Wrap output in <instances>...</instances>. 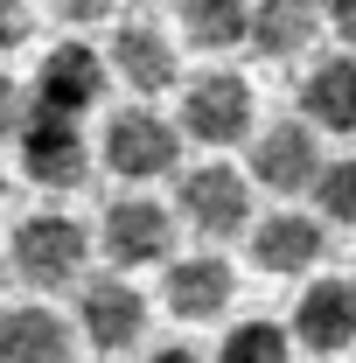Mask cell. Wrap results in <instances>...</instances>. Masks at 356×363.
Instances as JSON below:
<instances>
[{
  "instance_id": "cell-1",
  "label": "cell",
  "mask_w": 356,
  "mask_h": 363,
  "mask_svg": "<svg viewBox=\"0 0 356 363\" xmlns=\"http://www.w3.org/2000/svg\"><path fill=\"white\" fill-rule=\"evenodd\" d=\"M0 266H7V286H28L35 301H56L91 272V224L63 203H43V210L14 217L7 245H0Z\"/></svg>"
},
{
  "instance_id": "cell-2",
  "label": "cell",
  "mask_w": 356,
  "mask_h": 363,
  "mask_svg": "<svg viewBox=\"0 0 356 363\" xmlns=\"http://www.w3.org/2000/svg\"><path fill=\"white\" fill-rule=\"evenodd\" d=\"M168 182H175V203H168L175 230H189V238L210 245V252H223L230 238H245V224L259 217V189L245 182V168H238L230 154L182 161Z\"/></svg>"
},
{
  "instance_id": "cell-3",
  "label": "cell",
  "mask_w": 356,
  "mask_h": 363,
  "mask_svg": "<svg viewBox=\"0 0 356 363\" xmlns=\"http://www.w3.org/2000/svg\"><path fill=\"white\" fill-rule=\"evenodd\" d=\"M175 133L182 147H203V154H230V147H245L252 126H259V91L245 70H230V63H203L196 77H182L175 84Z\"/></svg>"
},
{
  "instance_id": "cell-4",
  "label": "cell",
  "mask_w": 356,
  "mask_h": 363,
  "mask_svg": "<svg viewBox=\"0 0 356 363\" xmlns=\"http://www.w3.org/2000/svg\"><path fill=\"white\" fill-rule=\"evenodd\" d=\"M91 161H105V175H119L126 189H154V182H168L182 161H189V147H182L175 119H168L161 105L126 98V105L105 119V133L91 140Z\"/></svg>"
},
{
  "instance_id": "cell-5",
  "label": "cell",
  "mask_w": 356,
  "mask_h": 363,
  "mask_svg": "<svg viewBox=\"0 0 356 363\" xmlns=\"http://www.w3.org/2000/svg\"><path fill=\"white\" fill-rule=\"evenodd\" d=\"M147 321H154V301L140 294V279H126V272H84L70 286V335L98 363L133 357L147 342Z\"/></svg>"
},
{
  "instance_id": "cell-6",
  "label": "cell",
  "mask_w": 356,
  "mask_h": 363,
  "mask_svg": "<svg viewBox=\"0 0 356 363\" xmlns=\"http://www.w3.org/2000/svg\"><path fill=\"white\" fill-rule=\"evenodd\" d=\"M175 252H182V230L168 217V203H154L147 189L112 196L98 210V224H91V259H105V272H126V279L168 266Z\"/></svg>"
},
{
  "instance_id": "cell-7",
  "label": "cell",
  "mask_w": 356,
  "mask_h": 363,
  "mask_svg": "<svg viewBox=\"0 0 356 363\" xmlns=\"http://www.w3.org/2000/svg\"><path fill=\"white\" fill-rule=\"evenodd\" d=\"M98 56H105V77L126 84L140 105H161L182 84V43H175V28H161V14L112 21V35H105Z\"/></svg>"
},
{
  "instance_id": "cell-8",
  "label": "cell",
  "mask_w": 356,
  "mask_h": 363,
  "mask_svg": "<svg viewBox=\"0 0 356 363\" xmlns=\"http://www.w3.org/2000/svg\"><path fill=\"white\" fill-rule=\"evenodd\" d=\"M14 168H21L28 189H43V196L84 189L91 168H98L84 119H56V112H35V105H28V119H21V133H14Z\"/></svg>"
},
{
  "instance_id": "cell-9",
  "label": "cell",
  "mask_w": 356,
  "mask_h": 363,
  "mask_svg": "<svg viewBox=\"0 0 356 363\" xmlns=\"http://www.w3.org/2000/svg\"><path fill=\"white\" fill-rule=\"evenodd\" d=\"M287 342L294 357H350L356 350V279L350 272H308L287 315Z\"/></svg>"
},
{
  "instance_id": "cell-10",
  "label": "cell",
  "mask_w": 356,
  "mask_h": 363,
  "mask_svg": "<svg viewBox=\"0 0 356 363\" xmlns=\"http://www.w3.org/2000/svg\"><path fill=\"white\" fill-rule=\"evenodd\" d=\"M321 133H308L301 119H266V126H252V140H245V182L252 189H266V196H279V203H301L308 196V182L321 175Z\"/></svg>"
},
{
  "instance_id": "cell-11",
  "label": "cell",
  "mask_w": 356,
  "mask_h": 363,
  "mask_svg": "<svg viewBox=\"0 0 356 363\" xmlns=\"http://www.w3.org/2000/svg\"><path fill=\"white\" fill-rule=\"evenodd\" d=\"M245 259H252V272H266V279H308V272H321V259H328V230H321V217L314 210H301V203H279V210H259L252 224H245Z\"/></svg>"
},
{
  "instance_id": "cell-12",
  "label": "cell",
  "mask_w": 356,
  "mask_h": 363,
  "mask_svg": "<svg viewBox=\"0 0 356 363\" xmlns=\"http://www.w3.org/2000/svg\"><path fill=\"white\" fill-rule=\"evenodd\" d=\"M105 91H112V77H105L98 43H91V35H63V43H49L43 63H35L28 105H35V112H56V119H91Z\"/></svg>"
},
{
  "instance_id": "cell-13",
  "label": "cell",
  "mask_w": 356,
  "mask_h": 363,
  "mask_svg": "<svg viewBox=\"0 0 356 363\" xmlns=\"http://www.w3.org/2000/svg\"><path fill=\"white\" fill-rule=\"evenodd\" d=\"M161 308L175 321H189V328L230 321L238 315V266H230V252H210V245L175 252L161 266Z\"/></svg>"
},
{
  "instance_id": "cell-14",
  "label": "cell",
  "mask_w": 356,
  "mask_h": 363,
  "mask_svg": "<svg viewBox=\"0 0 356 363\" xmlns=\"http://www.w3.org/2000/svg\"><path fill=\"white\" fill-rule=\"evenodd\" d=\"M294 119L321 140H350L356 133V49H328L308 56L301 84H294Z\"/></svg>"
},
{
  "instance_id": "cell-15",
  "label": "cell",
  "mask_w": 356,
  "mask_h": 363,
  "mask_svg": "<svg viewBox=\"0 0 356 363\" xmlns=\"http://www.w3.org/2000/svg\"><path fill=\"white\" fill-rule=\"evenodd\" d=\"M321 43V0H245V56L308 63Z\"/></svg>"
},
{
  "instance_id": "cell-16",
  "label": "cell",
  "mask_w": 356,
  "mask_h": 363,
  "mask_svg": "<svg viewBox=\"0 0 356 363\" xmlns=\"http://www.w3.org/2000/svg\"><path fill=\"white\" fill-rule=\"evenodd\" d=\"M0 363H77L70 315L49 301H0Z\"/></svg>"
},
{
  "instance_id": "cell-17",
  "label": "cell",
  "mask_w": 356,
  "mask_h": 363,
  "mask_svg": "<svg viewBox=\"0 0 356 363\" xmlns=\"http://www.w3.org/2000/svg\"><path fill=\"white\" fill-rule=\"evenodd\" d=\"M175 43L196 49L203 63H230L245 49V0H182L175 7Z\"/></svg>"
},
{
  "instance_id": "cell-18",
  "label": "cell",
  "mask_w": 356,
  "mask_h": 363,
  "mask_svg": "<svg viewBox=\"0 0 356 363\" xmlns=\"http://www.w3.org/2000/svg\"><path fill=\"white\" fill-rule=\"evenodd\" d=\"M210 363H294V342H287V321L272 315H230L217 335Z\"/></svg>"
},
{
  "instance_id": "cell-19",
  "label": "cell",
  "mask_w": 356,
  "mask_h": 363,
  "mask_svg": "<svg viewBox=\"0 0 356 363\" xmlns=\"http://www.w3.org/2000/svg\"><path fill=\"white\" fill-rule=\"evenodd\" d=\"M308 210L321 230H356V154H328L321 175L308 182Z\"/></svg>"
},
{
  "instance_id": "cell-20",
  "label": "cell",
  "mask_w": 356,
  "mask_h": 363,
  "mask_svg": "<svg viewBox=\"0 0 356 363\" xmlns=\"http://www.w3.org/2000/svg\"><path fill=\"white\" fill-rule=\"evenodd\" d=\"M49 14H56L70 35H84L98 21H119V0H49Z\"/></svg>"
},
{
  "instance_id": "cell-21",
  "label": "cell",
  "mask_w": 356,
  "mask_h": 363,
  "mask_svg": "<svg viewBox=\"0 0 356 363\" xmlns=\"http://www.w3.org/2000/svg\"><path fill=\"white\" fill-rule=\"evenodd\" d=\"M28 35H35V0H0V56L28 49Z\"/></svg>"
},
{
  "instance_id": "cell-22",
  "label": "cell",
  "mask_w": 356,
  "mask_h": 363,
  "mask_svg": "<svg viewBox=\"0 0 356 363\" xmlns=\"http://www.w3.org/2000/svg\"><path fill=\"white\" fill-rule=\"evenodd\" d=\"M21 119H28V84H21L14 70H0V147H14Z\"/></svg>"
},
{
  "instance_id": "cell-23",
  "label": "cell",
  "mask_w": 356,
  "mask_h": 363,
  "mask_svg": "<svg viewBox=\"0 0 356 363\" xmlns=\"http://www.w3.org/2000/svg\"><path fill=\"white\" fill-rule=\"evenodd\" d=\"M321 28L335 35V49H356V0H321Z\"/></svg>"
},
{
  "instance_id": "cell-24",
  "label": "cell",
  "mask_w": 356,
  "mask_h": 363,
  "mask_svg": "<svg viewBox=\"0 0 356 363\" xmlns=\"http://www.w3.org/2000/svg\"><path fill=\"white\" fill-rule=\"evenodd\" d=\"M133 357H140V363H210L196 342H140Z\"/></svg>"
},
{
  "instance_id": "cell-25",
  "label": "cell",
  "mask_w": 356,
  "mask_h": 363,
  "mask_svg": "<svg viewBox=\"0 0 356 363\" xmlns=\"http://www.w3.org/2000/svg\"><path fill=\"white\" fill-rule=\"evenodd\" d=\"M140 14H161V7H182V0H133Z\"/></svg>"
},
{
  "instance_id": "cell-26",
  "label": "cell",
  "mask_w": 356,
  "mask_h": 363,
  "mask_svg": "<svg viewBox=\"0 0 356 363\" xmlns=\"http://www.w3.org/2000/svg\"><path fill=\"white\" fill-rule=\"evenodd\" d=\"M0 210H7V168H0Z\"/></svg>"
},
{
  "instance_id": "cell-27",
  "label": "cell",
  "mask_w": 356,
  "mask_h": 363,
  "mask_svg": "<svg viewBox=\"0 0 356 363\" xmlns=\"http://www.w3.org/2000/svg\"><path fill=\"white\" fill-rule=\"evenodd\" d=\"M0 301H7V266H0Z\"/></svg>"
},
{
  "instance_id": "cell-28",
  "label": "cell",
  "mask_w": 356,
  "mask_h": 363,
  "mask_svg": "<svg viewBox=\"0 0 356 363\" xmlns=\"http://www.w3.org/2000/svg\"><path fill=\"white\" fill-rule=\"evenodd\" d=\"M308 363H343V357H308Z\"/></svg>"
},
{
  "instance_id": "cell-29",
  "label": "cell",
  "mask_w": 356,
  "mask_h": 363,
  "mask_svg": "<svg viewBox=\"0 0 356 363\" xmlns=\"http://www.w3.org/2000/svg\"><path fill=\"white\" fill-rule=\"evenodd\" d=\"M350 363H356V350H350Z\"/></svg>"
},
{
  "instance_id": "cell-30",
  "label": "cell",
  "mask_w": 356,
  "mask_h": 363,
  "mask_svg": "<svg viewBox=\"0 0 356 363\" xmlns=\"http://www.w3.org/2000/svg\"><path fill=\"white\" fill-rule=\"evenodd\" d=\"M350 279H356V272H350Z\"/></svg>"
}]
</instances>
